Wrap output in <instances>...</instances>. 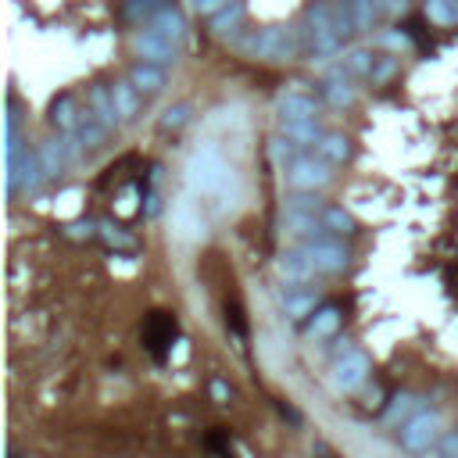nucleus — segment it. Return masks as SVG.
I'll list each match as a JSON object with an SVG mask.
<instances>
[{
	"mask_svg": "<svg viewBox=\"0 0 458 458\" xmlns=\"http://www.w3.org/2000/svg\"><path fill=\"white\" fill-rule=\"evenodd\" d=\"M280 412H283V415H287V419H291V423H301V415H298V412H294V408H291V405H283V401H280Z\"/></svg>",
	"mask_w": 458,
	"mask_h": 458,
	"instance_id": "nucleus-40",
	"label": "nucleus"
},
{
	"mask_svg": "<svg viewBox=\"0 0 458 458\" xmlns=\"http://www.w3.org/2000/svg\"><path fill=\"white\" fill-rule=\"evenodd\" d=\"M97 237L112 247V251H136V237L133 233H126L119 222H112V219H105L101 226H97Z\"/></svg>",
	"mask_w": 458,
	"mask_h": 458,
	"instance_id": "nucleus-28",
	"label": "nucleus"
},
{
	"mask_svg": "<svg viewBox=\"0 0 458 458\" xmlns=\"http://www.w3.org/2000/svg\"><path fill=\"white\" fill-rule=\"evenodd\" d=\"M140 212H144L147 219H158V215H161V198H158L154 190H147V194H144V205H140Z\"/></svg>",
	"mask_w": 458,
	"mask_h": 458,
	"instance_id": "nucleus-37",
	"label": "nucleus"
},
{
	"mask_svg": "<svg viewBox=\"0 0 458 458\" xmlns=\"http://www.w3.org/2000/svg\"><path fill=\"white\" fill-rule=\"evenodd\" d=\"M305 254L315 261L319 272H326V276H340V272L351 265V251L344 247L340 237H322L315 244H305Z\"/></svg>",
	"mask_w": 458,
	"mask_h": 458,
	"instance_id": "nucleus-5",
	"label": "nucleus"
},
{
	"mask_svg": "<svg viewBox=\"0 0 458 458\" xmlns=\"http://www.w3.org/2000/svg\"><path fill=\"white\" fill-rule=\"evenodd\" d=\"M43 179H47V172H43L36 151H22L19 158L8 161V190L12 194H36Z\"/></svg>",
	"mask_w": 458,
	"mask_h": 458,
	"instance_id": "nucleus-4",
	"label": "nucleus"
},
{
	"mask_svg": "<svg viewBox=\"0 0 458 458\" xmlns=\"http://www.w3.org/2000/svg\"><path fill=\"white\" fill-rule=\"evenodd\" d=\"M394 72H398V58H394V54H384V58H376V65H373L369 79H373V86H384Z\"/></svg>",
	"mask_w": 458,
	"mask_h": 458,
	"instance_id": "nucleus-34",
	"label": "nucleus"
},
{
	"mask_svg": "<svg viewBox=\"0 0 458 458\" xmlns=\"http://www.w3.org/2000/svg\"><path fill=\"white\" fill-rule=\"evenodd\" d=\"M112 101H115V108H119L122 126L133 122V119L140 115V108H144V94H140V89H136L129 79H115V82H112Z\"/></svg>",
	"mask_w": 458,
	"mask_h": 458,
	"instance_id": "nucleus-11",
	"label": "nucleus"
},
{
	"mask_svg": "<svg viewBox=\"0 0 458 458\" xmlns=\"http://www.w3.org/2000/svg\"><path fill=\"white\" fill-rule=\"evenodd\" d=\"M340 322H344V312H340L337 305H322V308L308 319L305 333H308L312 340H326V337H333V333L340 330Z\"/></svg>",
	"mask_w": 458,
	"mask_h": 458,
	"instance_id": "nucleus-19",
	"label": "nucleus"
},
{
	"mask_svg": "<svg viewBox=\"0 0 458 458\" xmlns=\"http://www.w3.org/2000/svg\"><path fill=\"white\" fill-rule=\"evenodd\" d=\"M319 219H322V226H326L333 237H354V233H358L354 215H351V212H344L340 205H326V212H322Z\"/></svg>",
	"mask_w": 458,
	"mask_h": 458,
	"instance_id": "nucleus-25",
	"label": "nucleus"
},
{
	"mask_svg": "<svg viewBox=\"0 0 458 458\" xmlns=\"http://www.w3.org/2000/svg\"><path fill=\"white\" fill-rule=\"evenodd\" d=\"M398 437H401V447L408 451V454H426L444 433H440V415L437 412H419V415H412L401 430H398Z\"/></svg>",
	"mask_w": 458,
	"mask_h": 458,
	"instance_id": "nucleus-2",
	"label": "nucleus"
},
{
	"mask_svg": "<svg viewBox=\"0 0 458 458\" xmlns=\"http://www.w3.org/2000/svg\"><path fill=\"white\" fill-rule=\"evenodd\" d=\"M280 133L283 136H291L298 147H319L322 144V126H319V119H305V122H280Z\"/></svg>",
	"mask_w": 458,
	"mask_h": 458,
	"instance_id": "nucleus-21",
	"label": "nucleus"
},
{
	"mask_svg": "<svg viewBox=\"0 0 458 458\" xmlns=\"http://www.w3.org/2000/svg\"><path fill=\"white\" fill-rule=\"evenodd\" d=\"M426 15L440 26H451V22H458V0H430Z\"/></svg>",
	"mask_w": 458,
	"mask_h": 458,
	"instance_id": "nucleus-32",
	"label": "nucleus"
},
{
	"mask_svg": "<svg viewBox=\"0 0 458 458\" xmlns=\"http://www.w3.org/2000/svg\"><path fill=\"white\" fill-rule=\"evenodd\" d=\"M423 412V398L419 394H394L391 405L384 408V423L387 426H405L412 415Z\"/></svg>",
	"mask_w": 458,
	"mask_h": 458,
	"instance_id": "nucleus-20",
	"label": "nucleus"
},
{
	"mask_svg": "<svg viewBox=\"0 0 458 458\" xmlns=\"http://www.w3.org/2000/svg\"><path fill=\"white\" fill-rule=\"evenodd\" d=\"M283 229L305 247V244H315V240H322V237H333L326 226H322V219L319 215H283Z\"/></svg>",
	"mask_w": 458,
	"mask_h": 458,
	"instance_id": "nucleus-12",
	"label": "nucleus"
},
{
	"mask_svg": "<svg viewBox=\"0 0 458 458\" xmlns=\"http://www.w3.org/2000/svg\"><path fill=\"white\" fill-rule=\"evenodd\" d=\"M301 151H305V147H298V144H294L291 136H283V133H280L276 140L268 144V154H272V161H276V165H280L283 172H287V168H294V165H298V161L305 158Z\"/></svg>",
	"mask_w": 458,
	"mask_h": 458,
	"instance_id": "nucleus-26",
	"label": "nucleus"
},
{
	"mask_svg": "<svg viewBox=\"0 0 458 458\" xmlns=\"http://www.w3.org/2000/svg\"><path fill=\"white\" fill-rule=\"evenodd\" d=\"M333 29L340 40H351L358 33V22H354V12H351V0H333Z\"/></svg>",
	"mask_w": 458,
	"mask_h": 458,
	"instance_id": "nucleus-30",
	"label": "nucleus"
},
{
	"mask_svg": "<svg viewBox=\"0 0 458 458\" xmlns=\"http://www.w3.org/2000/svg\"><path fill=\"white\" fill-rule=\"evenodd\" d=\"M305 47V29L298 26H268L251 40V58L261 61H294L298 50Z\"/></svg>",
	"mask_w": 458,
	"mask_h": 458,
	"instance_id": "nucleus-1",
	"label": "nucleus"
},
{
	"mask_svg": "<svg viewBox=\"0 0 458 458\" xmlns=\"http://www.w3.org/2000/svg\"><path fill=\"white\" fill-rule=\"evenodd\" d=\"M212 398H215L219 405H226V401H229V387H226L222 380H212Z\"/></svg>",
	"mask_w": 458,
	"mask_h": 458,
	"instance_id": "nucleus-38",
	"label": "nucleus"
},
{
	"mask_svg": "<svg viewBox=\"0 0 458 458\" xmlns=\"http://www.w3.org/2000/svg\"><path fill=\"white\" fill-rule=\"evenodd\" d=\"M351 12H354V22H358V33H373L376 19L384 15L380 0H351Z\"/></svg>",
	"mask_w": 458,
	"mask_h": 458,
	"instance_id": "nucleus-29",
	"label": "nucleus"
},
{
	"mask_svg": "<svg viewBox=\"0 0 458 458\" xmlns=\"http://www.w3.org/2000/svg\"><path fill=\"white\" fill-rule=\"evenodd\" d=\"M437 458H458V430H451L437 440Z\"/></svg>",
	"mask_w": 458,
	"mask_h": 458,
	"instance_id": "nucleus-35",
	"label": "nucleus"
},
{
	"mask_svg": "<svg viewBox=\"0 0 458 458\" xmlns=\"http://www.w3.org/2000/svg\"><path fill=\"white\" fill-rule=\"evenodd\" d=\"M283 312H287V319H294V322L312 319V315L319 312V294L308 291V287H291V291L283 294Z\"/></svg>",
	"mask_w": 458,
	"mask_h": 458,
	"instance_id": "nucleus-16",
	"label": "nucleus"
},
{
	"mask_svg": "<svg viewBox=\"0 0 458 458\" xmlns=\"http://www.w3.org/2000/svg\"><path fill=\"white\" fill-rule=\"evenodd\" d=\"M108 133H112V129H108V126H105V122H101L94 112L82 108V119H79V126H75V133H72V136H75V140H79L86 151H97V147L108 140Z\"/></svg>",
	"mask_w": 458,
	"mask_h": 458,
	"instance_id": "nucleus-17",
	"label": "nucleus"
},
{
	"mask_svg": "<svg viewBox=\"0 0 458 458\" xmlns=\"http://www.w3.org/2000/svg\"><path fill=\"white\" fill-rule=\"evenodd\" d=\"M144 97H154V94H161V89L168 86V72H165V65H151V61H136L133 68H129V75H126Z\"/></svg>",
	"mask_w": 458,
	"mask_h": 458,
	"instance_id": "nucleus-10",
	"label": "nucleus"
},
{
	"mask_svg": "<svg viewBox=\"0 0 458 458\" xmlns=\"http://www.w3.org/2000/svg\"><path fill=\"white\" fill-rule=\"evenodd\" d=\"M233 4V0H194V8L205 15V19H215L222 8H229Z\"/></svg>",
	"mask_w": 458,
	"mask_h": 458,
	"instance_id": "nucleus-36",
	"label": "nucleus"
},
{
	"mask_svg": "<svg viewBox=\"0 0 458 458\" xmlns=\"http://www.w3.org/2000/svg\"><path fill=\"white\" fill-rule=\"evenodd\" d=\"M365 376H369V354L347 351V354L333 358V387L337 391H354L365 384Z\"/></svg>",
	"mask_w": 458,
	"mask_h": 458,
	"instance_id": "nucleus-7",
	"label": "nucleus"
},
{
	"mask_svg": "<svg viewBox=\"0 0 458 458\" xmlns=\"http://www.w3.org/2000/svg\"><path fill=\"white\" fill-rule=\"evenodd\" d=\"M154 33H161V36H168L172 43H179L182 47V40H187V15H182L175 4H165L151 22H147Z\"/></svg>",
	"mask_w": 458,
	"mask_h": 458,
	"instance_id": "nucleus-13",
	"label": "nucleus"
},
{
	"mask_svg": "<svg viewBox=\"0 0 458 458\" xmlns=\"http://www.w3.org/2000/svg\"><path fill=\"white\" fill-rule=\"evenodd\" d=\"M190 119H194V108H190L187 101H179V105L165 108V115L158 119V129H161V133H182V129L190 126Z\"/></svg>",
	"mask_w": 458,
	"mask_h": 458,
	"instance_id": "nucleus-27",
	"label": "nucleus"
},
{
	"mask_svg": "<svg viewBox=\"0 0 458 458\" xmlns=\"http://www.w3.org/2000/svg\"><path fill=\"white\" fill-rule=\"evenodd\" d=\"M89 112H94L112 133L122 126V119H119V108H115V101H112V82L105 86V82H97V86H89V105H86Z\"/></svg>",
	"mask_w": 458,
	"mask_h": 458,
	"instance_id": "nucleus-14",
	"label": "nucleus"
},
{
	"mask_svg": "<svg viewBox=\"0 0 458 458\" xmlns=\"http://www.w3.org/2000/svg\"><path fill=\"white\" fill-rule=\"evenodd\" d=\"M315 154H319L322 161H330V165H344V161L351 158V140H347L344 133H326L322 144L315 147Z\"/></svg>",
	"mask_w": 458,
	"mask_h": 458,
	"instance_id": "nucleus-24",
	"label": "nucleus"
},
{
	"mask_svg": "<svg viewBox=\"0 0 458 458\" xmlns=\"http://www.w3.org/2000/svg\"><path fill=\"white\" fill-rule=\"evenodd\" d=\"M36 154H40V165H43L47 179H58V175L68 168V151H65V136H61V133H58L54 140H43Z\"/></svg>",
	"mask_w": 458,
	"mask_h": 458,
	"instance_id": "nucleus-18",
	"label": "nucleus"
},
{
	"mask_svg": "<svg viewBox=\"0 0 458 458\" xmlns=\"http://www.w3.org/2000/svg\"><path fill=\"white\" fill-rule=\"evenodd\" d=\"M276 268H280V276L287 280V287H308V283L319 276V268H315V261L305 254V247L283 251L280 261H276Z\"/></svg>",
	"mask_w": 458,
	"mask_h": 458,
	"instance_id": "nucleus-8",
	"label": "nucleus"
},
{
	"mask_svg": "<svg viewBox=\"0 0 458 458\" xmlns=\"http://www.w3.org/2000/svg\"><path fill=\"white\" fill-rule=\"evenodd\" d=\"M287 175V187L291 190H308V194H319V190H326L330 182H333V165L330 161H322L319 154H305L294 168H287L283 172Z\"/></svg>",
	"mask_w": 458,
	"mask_h": 458,
	"instance_id": "nucleus-3",
	"label": "nucleus"
},
{
	"mask_svg": "<svg viewBox=\"0 0 458 458\" xmlns=\"http://www.w3.org/2000/svg\"><path fill=\"white\" fill-rule=\"evenodd\" d=\"M133 50L140 54V61H151V65H175L179 61V43H172L168 36H161V33H154L151 26L147 29H140L136 36H133Z\"/></svg>",
	"mask_w": 458,
	"mask_h": 458,
	"instance_id": "nucleus-6",
	"label": "nucleus"
},
{
	"mask_svg": "<svg viewBox=\"0 0 458 458\" xmlns=\"http://www.w3.org/2000/svg\"><path fill=\"white\" fill-rule=\"evenodd\" d=\"M326 201L322 194H308V190H291V198L283 201V215H322Z\"/></svg>",
	"mask_w": 458,
	"mask_h": 458,
	"instance_id": "nucleus-22",
	"label": "nucleus"
},
{
	"mask_svg": "<svg viewBox=\"0 0 458 458\" xmlns=\"http://www.w3.org/2000/svg\"><path fill=\"white\" fill-rule=\"evenodd\" d=\"M97 226L101 222H94V219H75V222L65 226V237L68 240H94L97 237Z\"/></svg>",
	"mask_w": 458,
	"mask_h": 458,
	"instance_id": "nucleus-33",
	"label": "nucleus"
},
{
	"mask_svg": "<svg viewBox=\"0 0 458 458\" xmlns=\"http://www.w3.org/2000/svg\"><path fill=\"white\" fill-rule=\"evenodd\" d=\"M244 19H247L244 0H233L229 8H222L215 19H208V26H212V33H215V36H229V33H237V29L244 26Z\"/></svg>",
	"mask_w": 458,
	"mask_h": 458,
	"instance_id": "nucleus-23",
	"label": "nucleus"
},
{
	"mask_svg": "<svg viewBox=\"0 0 458 458\" xmlns=\"http://www.w3.org/2000/svg\"><path fill=\"white\" fill-rule=\"evenodd\" d=\"M12 458H19V454H12Z\"/></svg>",
	"mask_w": 458,
	"mask_h": 458,
	"instance_id": "nucleus-42",
	"label": "nucleus"
},
{
	"mask_svg": "<svg viewBox=\"0 0 458 458\" xmlns=\"http://www.w3.org/2000/svg\"><path fill=\"white\" fill-rule=\"evenodd\" d=\"M276 115L280 122H305V119H319V101L305 89H287L276 101Z\"/></svg>",
	"mask_w": 458,
	"mask_h": 458,
	"instance_id": "nucleus-9",
	"label": "nucleus"
},
{
	"mask_svg": "<svg viewBox=\"0 0 458 458\" xmlns=\"http://www.w3.org/2000/svg\"><path fill=\"white\" fill-rule=\"evenodd\" d=\"M373 65H376V54L365 50V47H358V50H351V54L344 58V68H347L351 75H365V79H369Z\"/></svg>",
	"mask_w": 458,
	"mask_h": 458,
	"instance_id": "nucleus-31",
	"label": "nucleus"
},
{
	"mask_svg": "<svg viewBox=\"0 0 458 458\" xmlns=\"http://www.w3.org/2000/svg\"><path fill=\"white\" fill-rule=\"evenodd\" d=\"M161 4H172V0H161Z\"/></svg>",
	"mask_w": 458,
	"mask_h": 458,
	"instance_id": "nucleus-41",
	"label": "nucleus"
},
{
	"mask_svg": "<svg viewBox=\"0 0 458 458\" xmlns=\"http://www.w3.org/2000/svg\"><path fill=\"white\" fill-rule=\"evenodd\" d=\"M384 47H408V36H401V33H387V36H384Z\"/></svg>",
	"mask_w": 458,
	"mask_h": 458,
	"instance_id": "nucleus-39",
	"label": "nucleus"
},
{
	"mask_svg": "<svg viewBox=\"0 0 458 458\" xmlns=\"http://www.w3.org/2000/svg\"><path fill=\"white\" fill-rule=\"evenodd\" d=\"M47 119H50V126H54L58 133H75V126H79V119H82V108L75 105L72 94H61V97L50 101Z\"/></svg>",
	"mask_w": 458,
	"mask_h": 458,
	"instance_id": "nucleus-15",
	"label": "nucleus"
}]
</instances>
